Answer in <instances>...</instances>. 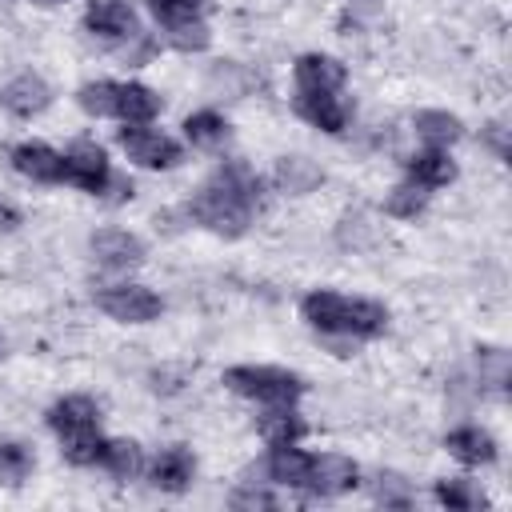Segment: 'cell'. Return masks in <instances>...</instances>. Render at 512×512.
Here are the masks:
<instances>
[{
	"label": "cell",
	"instance_id": "cell-1",
	"mask_svg": "<svg viewBox=\"0 0 512 512\" xmlns=\"http://www.w3.org/2000/svg\"><path fill=\"white\" fill-rule=\"evenodd\" d=\"M256 204H260V176L244 164V160H228L220 164L192 196L188 204V216L216 232V236H244L252 216H256Z\"/></svg>",
	"mask_w": 512,
	"mask_h": 512
},
{
	"label": "cell",
	"instance_id": "cell-2",
	"mask_svg": "<svg viewBox=\"0 0 512 512\" xmlns=\"http://www.w3.org/2000/svg\"><path fill=\"white\" fill-rule=\"evenodd\" d=\"M300 316L328 340H376L388 328V308L364 296L316 288L300 300Z\"/></svg>",
	"mask_w": 512,
	"mask_h": 512
},
{
	"label": "cell",
	"instance_id": "cell-3",
	"mask_svg": "<svg viewBox=\"0 0 512 512\" xmlns=\"http://www.w3.org/2000/svg\"><path fill=\"white\" fill-rule=\"evenodd\" d=\"M48 428L60 436V452L72 464H80V468L96 464L100 444H104V436H100V404L96 400H88V396L56 400L48 408Z\"/></svg>",
	"mask_w": 512,
	"mask_h": 512
},
{
	"label": "cell",
	"instance_id": "cell-4",
	"mask_svg": "<svg viewBox=\"0 0 512 512\" xmlns=\"http://www.w3.org/2000/svg\"><path fill=\"white\" fill-rule=\"evenodd\" d=\"M224 388H232L244 400L256 404H296L304 396V376L288 372V368H272V364H236L224 372Z\"/></svg>",
	"mask_w": 512,
	"mask_h": 512
},
{
	"label": "cell",
	"instance_id": "cell-5",
	"mask_svg": "<svg viewBox=\"0 0 512 512\" xmlns=\"http://www.w3.org/2000/svg\"><path fill=\"white\" fill-rule=\"evenodd\" d=\"M164 40L176 48V52H204L212 44V32H208V20L200 16V4H184V0H148Z\"/></svg>",
	"mask_w": 512,
	"mask_h": 512
},
{
	"label": "cell",
	"instance_id": "cell-6",
	"mask_svg": "<svg viewBox=\"0 0 512 512\" xmlns=\"http://www.w3.org/2000/svg\"><path fill=\"white\" fill-rule=\"evenodd\" d=\"M116 144L128 152L132 164L152 168V172H160V168H176V164L184 160V148H180L168 132L148 128V124H124V128L116 132Z\"/></svg>",
	"mask_w": 512,
	"mask_h": 512
},
{
	"label": "cell",
	"instance_id": "cell-7",
	"mask_svg": "<svg viewBox=\"0 0 512 512\" xmlns=\"http://www.w3.org/2000/svg\"><path fill=\"white\" fill-rule=\"evenodd\" d=\"M96 308L120 324H148L164 312V300L144 284H104L96 292Z\"/></svg>",
	"mask_w": 512,
	"mask_h": 512
},
{
	"label": "cell",
	"instance_id": "cell-8",
	"mask_svg": "<svg viewBox=\"0 0 512 512\" xmlns=\"http://www.w3.org/2000/svg\"><path fill=\"white\" fill-rule=\"evenodd\" d=\"M64 184H76L92 196H104L112 184V168H108V152L96 140H76L64 152Z\"/></svg>",
	"mask_w": 512,
	"mask_h": 512
},
{
	"label": "cell",
	"instance_id": "cell-9",
	"mask_svg": "<svg viewBox=\"0 0 512 512\" xmlns=\"http://www.w3.org/2000/svg\"><path fill=\"white\" fill-rule=\"evenodd\" d=\"M84 28L92 36H100V40H136L140 36L132 0H88Z\"/></svg>",
	"mask_w": 512,
	"mask_h": 512
},
{
	"label": "cell",
	"instance_id": "cell-10",
	"mask_svg": "<svg viewBox=\"0 0 512 512\" xmlns=\"http://www.w3.org/2000/svg\"><path fill=\"white\" fill-rule=\"evenodd\" d=\"M356 464L340 452H324V456H312L308 464V476H304V492L308 496H340L348 488H356Z\"/></svg>",
	"mask_w": 512,
	"mask_h": 512
},
{
	"label": "cell",
	"instance_id": "cell-11",
	"mask_svg": "<svg viewBox=\"0 0 512 512\" xmlns=\"http://www.w3.org/2000/svg\"><path fill=\"white\" fill-rule=\"evenodd\" d=\"M292 76H296V92H340L348 80V68L336 56L304 52L292 64Z\"/></svg>",
	"mask_w": 512,
	"mask_h": 512
},
{
	"label": "cell",
	"instance_id": "cell-12",
	"mask_svg": "<svg viewBox=\"0 0 512 512\" xmlns=\"http://www.w3.org/2000/svg\"><path fill=\"white\" fill-rule=\"evenodd\" d=\"M0 104H4L12 116L28 120V116H40V112L52 104V88H48L44 76L20 72V76H12V80L0 88Z\"/></svg>",
	"mask_w": 512,
	"mask_h": 512
},
{
	"label": "cell",
	"instance_id": "cell-13",
	"mask_svg": "<svg viewBox=\"0 0 512 512\" xmlns=\"http://www.w3.org/2000/svg\"><path fill=\"white\" fill-rule=\"evenodd\" d=\"M12 168L36 184H64V152L40 144V140H24L12 148Z\"/></svg>",
	"mask_w": 512,
	"mask_h": 512
},
{
	"label": "cell",
	"instance_id": "cell-14",
	"mask_svg": "<svg viewBox=\"0 0 512 512\" xmlns=\"http://www.w3.org/2000/svg\"><path fill=\"white\" fill-rule=\"evenodd\" d=\"M292 108H296V116H304L312 128H320L328 136H340L348 124V104L340 100V92H296Z\"/></svg>",
	"mask_w": 512,
	"mask_h": 512
},
{
	"label": "cell",
	"instance_id": "cell-15",
	"mask_svg": "<svg viewBox=\"0 0 512 512\" xmlns=\"http://www.w3.org/2000/svg\"><path fill=\"white\" fill-rule=\"evenodd\" d=\"M92 256L104 268H136L144 260V240L128 228H100L92 236Z\"/></svg>",
	"mask_w": 512,
	"mask_h": 512
},
{
	"label": "cell",
	"instance_id": "cell-16",
	"mask_svg": "<svg viewBox=\"0 0 512 512\" xmlns=\"http://www.w3.org/2000/svg\"><path fill=\"white\" fill-rule=\"evenodd\" d=\"M192 476H196V456L184 444H168L152 460V484L160 492H184L192 484Z\"/></svg>",
	"mask_w": 512,
	"mask_h": 512
},
{
	"label": "cell",
	"instance_id": "cell-17",
	"mask_svg": "<svg viewBox=\"0 0 512 512\" xmlns=\"http://www.w3.org/2000/svg\"><path fill=\"white\" fill-rule=\"evenodd\" d=\"M444 448H448L460 464H468V468H480V464H492V460H496V440H492V432H484V428H476V424L452 428V432L444 436Z\"/></svg>",
	"mask_w": 512,
	"mask_h": 512
},
{
	"label": "cell",
	"instance_id": "cell-18",
	"mask_svg": "<svg viewBox=\"0 0 512 512\" xmlns=\"http://www.w3.org/2000/svg\"><path fill=\"white\" fill-rule=\"evenodd\" d=\"M404 172H408L412 184H420V188H428V192L456 180V164H452L448 148H424V152L408 156V160H404Z\"/></svg>",
	"mask_w": 512,
	"mask_h": 512
},
{
	"label": "cell",
	"instance_id": "cell-19",
	"mask_svg": "<svg viewBox=\"0 0 512 512\" xmlns=\"http://www.w3.org/2000/svg\"><path fill=\"white\" fill-rule=\"evenodd\" d=\"M308 464H312L308 452H300L296 444H280V448H268V456H264V476H268L272 484H284V488H304Z\"/></svg>",
	"mask_w": 512,
	"mask_h": 512
},
{
	"label": "cell",
	"instance_id": "cell-20",
	"mask_svg": "<svg viewBox=\"0 0 512 512\" xmlns=\"http://www.w3.org/2000/svg\"><path fill=\"white\" fill-rule=\"evenodd\" d=\"M160 112V96L148 88V84H120V96H116V120L124 124H152Z\"/></svg>",
	"mask_w": 512,
	"mask_h": 512
},
{
	"label": "cell",
	"instance_id": "cell-21",
	"mask_svg": "<svg viewBox=\"0 0 512 512\" xmlns=\"http://www.w3.org/2000/svg\"><path fill=\"white\" fill-rule=\"evenodd\" d=\"M308 432V424L296 416L292 404H268V412L260 416V436L268 448H280V444H296L300 436Z\"/></svg>",
	"mask_w": 512,
	"mask_h": 512
},
{
	"label": "cell",
	"instance_id": "cell-22",
	"mask_svg": "<svg viewBox=\"0 0 512 512\" xmlns=\"http://www.w3.org/2000/svg\"><path fill=\"white\" fill-rule=\"evenodd\" d=\"M96 468L112 472L116 480H132L144 468V452H140L136 440H104L100 444V456H96Z\"/></svg>",
	"mask_w": 512,
	"mask_h": 512
},
{
	"label": "cell",
	"instance_id": "cell-23",
	"mask_svg": "<svg viewBox=\"0 0 512 512\" xmlns=\"http://www.w3.org/2000/svg\"><path fill=\"white\" fill-rule=\"evenodd\" d=\"M416 136H420L428 148H452V144L464 136V124H460V116H452V112L428 108V112H416Z\"/></svg>",
	"mask_w": 512,
	"mask_h": 512
},
{
	"label": "cell",
	"instance_id": "cell-24",
	"mask_svg": "<svg viewBox=\"0 0 512 512\" xmlns=\"http://www.w3.org/2000/svg\"><path fill=\"white\" fill-rule=\"evenodd\" d=\"M184 136H188L192 148H216V144H224V136H228V120H224L220 112H212V108L192 112V116L184 120Z\"/></svg>",
	"mask_w": 512,
	"mask_h": 512
},
{
	"label": "cell",
	"instance_id": "cell-25",
	"mask_svg": "<svg viewBox=\"0 0 512 512\" xmlns=\"http://www.w3.org/2000/svg\"><path fill=\"white\" fill-rule=\"evenodd\" d=\"M116 96H120V84L116 80H92L76 92V104L88 112V116H100V120H116Z\"/></svg>",
	"mask_w": 512,
	"mask_h": 512
},
{
	"label": "cell",
	"instance_id": "cell-26",
	"mask_svg": "<svg viewBox=\"0 0 512 512\" xmlns=\"http://www.w3.org/2000/svg\"><path fill=\"white\" fill-rule=\"evenodd\" d=\"M424 208H428V188H420V184H412V180L400 184V188H392L388 200H384V212L396 216V220H416Z\"/></svg>",
	"mask_w": 512,
	"mask_h": 512
},
{
	"label": "cell",
	"instance_id": "cell-27",
	"mask_svg": "<svg viewBox=\"0 0 512 512\" xmlns=\"http://www.w3.org/2000/svg\"><path fill=\"white\" fill-rule=\"evenodd\" d=\"M276 180H280L288 192H312V188L320 184V168H312V164L300 160V156H284V160L276 164Z\"/></svg>",
	"mask_w": 512,
	"mask_h": 512
},
{
	"label": "cell",
	"instance_id": "cell-28",
	"mask_svg": "<svg viewBox=\"0 0 512 512\" xmlns=\"http://www.w3.org/2000/svg\"><path fill=\"white\" fill-rule=\"evenodd\" d=\"M32 452L20 444V440H4L0 444V484H20V480H28V472H32Z\"/></svg>",
	"mask_w": 512,
	"mask_h": 512
},
{
	"label": "cell",
	"instance_id": "cell-29",
	"mask_svg": "<svg viewBox=\"0 0 512 512\" xmlns=\"http://www.w3.org/2000/svg\"><path fill=\"white\" fill-rule=\"evenodd\" d=\"M436 500L444 508H456V512H468V508L484 504V496L472 488V480H436Z\"/></svg>",
	"mask_w": 512,
	"mask_h": 512
},
{
	"label": "cell",
	"instance_id": "cell-30",
	"mask_svg": "<svg viewBox=\"0 0 512 512\" xmlns=\"http://www.w3.org/2000/svg\"><path fill=\"white\" fill-rule=\"evenodd\" d=\"M376 500L388 508H412V488L404 476H376Z\"/></svg>",
	"mask_w": 512,
	"mask_h": 512
},
{
	"label": "cell",
	"instance_id": "cell-31",
	"mask_svg": "<svg viewBox=\"0 0 512 512\" xmlns=\"http://www.w3.org/2000/svg\"><path fill=\"white\" fill-rule=\"evenodd\" d=\"M480 352V380H488L496 392H504L508 384V356L500 348H476Z\"/></svg>",
	"mask_w": 512,
	"mask_h": 512
},
{
	"label": "cell",
	"instance_id": "cell-32",
	"mask_svg": "<svg viewBox=\"0 0 512 512\" xmlns=\"http://www.w3.org/2000/svg\"><path fill=\"white\" fill-rule=\"evenodd\" d=\"M232 508H276V496H268L264 488H240L232 492Z\"/></svg>",
	"mask_w": 512,
	"mask_h": 512
},
{
	"label": "cell",
	"instance_id": "cell-33",
	"mask_svg": "<svg viewBox=\"0 0 512 512\" xmlns=\"http://www.w3.org/2000/svg\"><path fill=\"white\" fill-rule=\"evenodd\" d=\"M484 140H488V148L496 152V160H508V128H504L500 120H492V124L484 128Z\"/></svg>",
	"mask_w": 512,
	"mask_h": 512
},
{
	"label": "cell",
	"instance_id": "cell-34",
	"mask_svg": "<svg viewBox=\"0 0 512 512\" xmlns=\"http://www.w3.org/2000/svg\"><path fill=\"white\" fill-rule=\"evenodd\" d=\"M16 224H20V212L8 200H0V228H16Z\"/></svg>",
	"mask_w": 512,
	"mask_h": 512
},
{
	"label": "cell",
	"instance_id": "cell-35",
	"mask_svg": "<svg viewBox=\"0 0 512 512\" xmlns=\"http://www.w3.org/2000/svg\"><path fill=\"white\" fill-rule=\"evenodd\" d=\"M36 4H64V0H36Z\"/></svg>",
	"mask_w": 512,
	"mask_h": 512
},
{
	"label": "cell",
	"instance_id": "cell-36",
	"mask_svg": "<svg viewBox=\"0 0 512 512\" xmlns=\"http://www.w3.org/2000/svg\"><path fill=\"white\" fill-rule=\"evenodd\" d=\"M184 4H204V0H184Z\"/></svg>",
	"mask_w": 512,
	"mask_h": 512
}]
</instances>
